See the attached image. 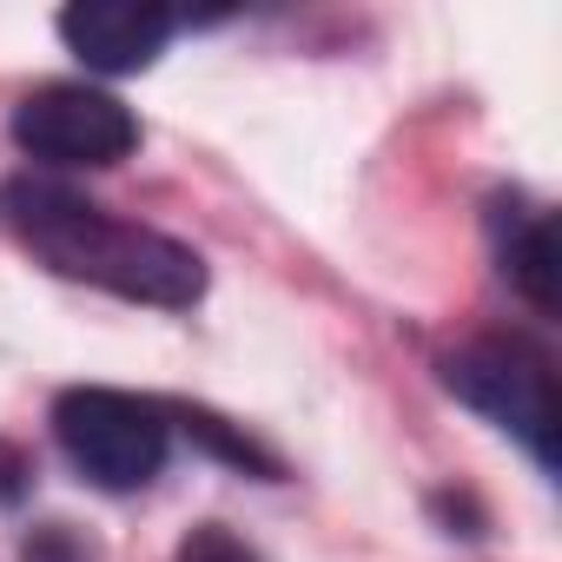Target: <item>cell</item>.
I'll list each match as a JSON object with an SVG mask.
<instances>
[{
  "label": "cell",
  "instance_id": "cell-1",
  "mask_svg": "<svg viewBox=\"0 0 562 562\" xmlns=\"http://www.w3.org/2000/svg\"><path fill=\"white\" fill-rule=\"evenodd\" d=\"M14 218H21V238L60 271V278H80V285H100L113 299H133V305H159V312H186L199 305L205 292V258L153 225H133V218H113L106 205L80 199V192H60V186H41V179H21L14 186Z\"/></svg>",
  "mask_w": 562,
  "mask_h": 562
},
{
  "label": "cell",
  "instance_id": "cell-2",
  "mask_svg": "<svg viewBox=\"0 0 562 562\" xmlns=\"http://www.w3.org/2000/svg\"><path fill=\"white\" fill-rule=\"evenodd\" d=\"M54 437H60L67 463L87 483H100V490H146L159 476L166 450H172V417L153 397L80 384V391H60Z\"/></svg>",
  "mask_w": 562,
  "mask_h": 562
},
{
  "label": "cell",
  "instance_id": "cell-3",
  "mask_svg": "<svg viewBox=\"0 0 562 562\" xmlns=\"http://www.w3.org/2000/svg\"><path fill=\"white\" fill-rule=\"evenodd\" d=\"M443 384H450V397H463L470 411H483L490 424L522 437L542 470H555L562 404H555V378H549L542 351H529L522 338H470L463 351L443 358Z\"/></svg>",
  "mask_w": 562,
  "mask_h": 562
},
{
  "label": "cell",
  "instance_id": "cell-4",
  "mask_svg": "<svg viewBox=\"0 0 562 562\" xmlns=\"http://www.w3.org/2000/svg\"><path fill=\"white\" fill-rule=\"evenodd\" d=\"M14 139L47 166H120L139 146V120L100 87H34L14 106Z\"/></svg>",
  "mask_w": 562,
  "mask_h": 562
},
{
  "label": "cell",
  "instance_id": "cell-5",
  "mask_svg": "<svg viewBox=\"0 0 562 562\" xmlns=\"http://www.w3.org/2000/svg\"><path fill=\"white\" fill-rule=\"evenodd\" d=\"M172 14L153 0H74L60 14V41L93 67V74H146L166 41H172Z\"/></svg>",
  "mask_w": 562,
  "mask_h": 562
},
{
  "label": "cell",
  "instance_id": "cell-6",
  "mask_svg": "<svg viewBox=\"0 0 562 562\" xmlns=\"http://www.w3.org/2000/svg\"><path fill=\"white\" fill-rule=\"evenodd\" d=\"M503 271L536 312H555V218L549 212H522L516 232H503Z\"/></svg>",
  "mask_w": 562,
  "mask_h": 562
},
{
  "label": "cell",
  "instance_id": "cell-7",
  "mask_svg": "<svg viewBox=\"0 0 562 562\" xmlns=\"http://www.w3.org/2000/svg\"><path fill=\"white\" fill-rule=\"evenodd\" d=\"M179 424H186V437H192V443H205L212 457H225V463H238V470H258V476H278V457H271V450H258V443H251L245 430H232L225 417H212V411H186Z\"/></svg>",
  "mask_w": 562,
  "mask_h": 562
},
{
  "label": "cell",
  "instance_id": "cell-8",
  "mask_svg": "<svg viewBox=\"0 0 562 562\" xmlns=\"http://www.w3.org/2000/svg\"><path fill=\"white\" fill-rule=\"evenodd\" d=\"M172 562H258V549H251L245 536H232L225 522H199V529L179 542Z\"/></svg>",
  "mask_w": 562,
  "mask_h": 562
},
{
  "label": "cell",
  "instance_id": "cell-9",
  "mask_svg": "<svg viewBox=\"0 0 562 562\" xmlns=\"http://www.w3.org/2000/svg\"><path fill=\"white\" fill-rule=\"evenodd\" d=\"M21 562H100L67 522H41L34 536H27V549H21Z\"/></svg>",
  "mask_w": 562,
  "mask_h": 562
},
{
  "label": "cell",
  "instance_id": "cell-10",
  "mask_svg": "<svg viewBox=\"0 0 562 562\" xmlns=\"http://www.w3.org/2000/svg\"><path fill=\"white\" fill-rule=\"evenodd\" d=\"M21 476H27V457H21L14 443H0V503H14V496L27 490Z\"/></svg>",
  "mask_w": 562,
  "mask_h": 562
}]
</instances>
